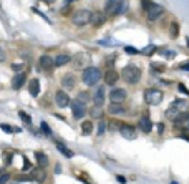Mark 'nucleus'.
Returning <instances> with one entry per match:
<instances>
[{
  "instance_id": "f257e3e1",
  "label": "nucleus",
  "mask_w": 189,
  "mask_h": 184,
  "mask_svg": "<svg viewBox=\"0 0 189 184\" xmlns=\"http://www.w3.org/2000/svg\"><path fill=\"white\" fill-rule=\"evenodd\" d=\"M81 80H83V83L88 85V86H94V85L101 80V71L98 70V68L88 67V68H85V70H83Z\"/></svg>"
},
{
  "instance_id": "f03ea898",
  "label": "nucleus",
  "mask_w": 189,
  "mask_h": 184,
  "mask_svg": "<svg viewBox=\"0 0 189 184\" xmlns=\"http://www.w3.org/2000/svg\"><path fill=\"white\" fill-rule=\"evenodd\" d=\"M121 76L125 78V81L134 85V83L139 81V78H141V70H139L136 65H126L121 71Z\"/></svg>"
},
{
  "instance_id": "7ed1b4c3",
  "label": "nucleus",
  "mask_w": 189,
  "mask_h": 184,
  "mask_svg": "<svg viewBox=\"0 0 189 184\" xmlns=\"http://www.w3.org/2000/svg\"><path fill=\"white\" fill-rule=\"evenodd\" d=\"M70 61H71L75 70H85V68H88L90 63H91V56H90L88 53H76V55L73 56V60H70Z\"/></svg>"
},
{
  "instance_id": "20e7f679",
  "label": "nucleus",
  "mask_w": 189,
  "mask_h": 184,
  "mask_svg": "<svg viewBox=\"0 0 189 184\" xmlns=\"http://www.w3.org/2000/svg\"><path fill=\"white\" fill-rule=\"evenodd\" d=\"M90 18H91V12L86 10V9L76 10L75 13L71 15V22L75 23L76 27H83L86 23H90Z\"/></svg>"
},
{
  "instance_id": "39448f33",
  "label": "nucleus",
  "mask_w": 189,
  "mask_h": 184,
  "mask_svg": "<svg viewBox=\"0 0 189 184\" xmlns=\"http://www.w3.org/2000/svg\"><path fill=\"white\" fill-rule=\"evenodd\" d=\"M145 101L151 106L159 105L163 101V91H159V90H156V88H148L145 91Z\"/></svg>"
},
{
  "instance_id": "423d86ee",
  "label": "nucleus",
  "mask_w": 189,
  "mask_h": 184,
  "mask_svg": "<svg viewBox=\"0 0 189 184\" xmlns=\"http://www.w3.org/2000/svg\"><path fill=\"white\" fill-rule=\"evenodd\" d=\"M125 0H108L105 5V13L106 15H111V17H114V15H120L121 13V5Z\"/></svg>"
},
{
  "instance_id": "0eeeda50",
  "label": "nucleus",
  "mask_w": 189,
  "mask_h": 184,
  "mask_svg": "<svg viewBox=\"0 0 189 184\" xmlns=\"http://www.w3.org/2000/svg\"><path fill=\"white\" fill-rule=\"evenodd\" d=\"M163 13H164V9L161 5H158V3L151 2L149 5L146 7V15H148V18H149V20H158Z\"/></svg>"
},
{
  "instance_id": "6e6552de",
  "label": "nucleus",
  "mask_w": 189,
  "mask_h": 184,
  "mask_svg": "<svg viewBox=\"0 0 189 184\" xmlns=\"http://www.w3.org/2000/svg\"><path fill=\"white\" fill-rule=\"evenodd\" d=\"M174 126L179 129H189V113L187 111H179V114L174 118Z\"/></svg>"
},
{
  "instance_id": "1a4fd4ad",
  "label": "nucleus",
  "mask_w": 189,
  "mask_h": 184,
  "mask_svg": "<svg viewBox=\"0 0 189 184\" xmlns=\"http://www.w3.org/2000/svg\"><path fill=\"white\" fill-rule=\"evenodd\" d=\"M126 90L123 88H114L111 90V93H110V100H111V103H123V101L126 100Z\"/></svg>"
},
{
  "instance_id": "9d476101",
  "label": "nucleus",
  "mask_w": 189,
  "mask_h": 184,
  "mask_svg": "<svg viewBox=\"0 0 189 184\" xmlns=\"http://www.w3.org/2000/svg\"><path fill=\"white\" fill-rule=\"evenodd\" d=\"M120 133L123 138H126V140H136V129L133 128V126L129 125H120Z\"/></svg>"
},
{
  "instance_id": "9b49d317",
  "label": "nucleus",
  "mask_w": 189,
  "mask_h": 184,
  "mask_svg": "<svg viewBox=\"0 0 189 184\" xmlns=\"http://www.w3.org/2000/svg\"><path fill=\"white\" fill-rule=\"evenodd\" d=\"M71 113H73L75 118H83L85 113H86V105H83V103H80V101L75 100L71 103Z\"/></svg>"
},
{
  "instance_id": "f8f14e48",
  "label": "nucleus",
  "mask_w": 189,
  "mask_h": 184,
  "mask_svg": "<svg viewBox=\"0 0 189 184\" xmlns=\"http://www.w3.org/2000/svg\"><path fill=\"white\" fill-rule=\"evenodd\" d=\"M30 179H33V181H37V182H43L45 179H47V173H45V169L42 166L33 167L32 173H30Z\"/></svg>"
},
{
  "instance_id": "ddd939ff",
  "label": "nucleus",
  "mask_w": 189,
  "mask_h": 184,
  "mask_svg": "<svg viewBox=\"0 0 189 184\" xmlns=\"http://www.w3.org/2000/svg\"><path fill=\"white\" fill-rule=\"evenodd\" d=\"M53 67H55V63H53V58L50 55H42L40 56V68L45 71H52Z\"/></svg>"
},
{
  "instance_id": "4468645a",
  "label": "nucleus",
  "mask_w": 189,
  "mask_h": 184,
  "mask_svg": "<svg viewBox=\"0 0 189 184\" xmlns=\"http://www.w3.org/2000/svg\"><path fill=\"white\" fill-rule=\"evenodd\" d=\"M55 103L60 106V108H67L70 105V96L67 95L65 91H56L55 95Z\"/></svg>"
},
{
  "instance_id": "2eb2a0df",
  "label": "nucleus",
  "mask_w": 189,
  "mask_h": 184,
  "mask_svg": "<svg viewBox=\"0 0 189 184\" xmlns=\"http://www.w3.org/2000/svg\"><path fill=\"white\" fill-rule=\"evenodd\" d=\"M138 125H139V129H141L143 133H151V129H153V121H151L148 116H141V118H139Z\"/></svg>"
},
{
  "instance_id": "dca6fc26",
  "label": "nucleus",
  "mask_w": 189,
  "mask_h": 184,
  "mask_svg": "<svg viewBox=\"0 0 189 184\" xmlns=\"http://www.w3.org/2000/svg\"><path fill=\"white\" fill-rule=\"evenodd\" d=\"M61 85H63V88H67V90L75 88L76 80H75V76H73V73H67V75L61 78Z\"/></svg>"
},
{
  "instance_id": "f3484780",
  "label": "nucleus",
  "mask_w": 189,
  "mask_h": 184,
  "mask_svg": "<svg viewBox=\"0 0 189 184\" xmlns=\"http://www.w3.org/2000/svg\"><path fill=\"white\" fill-rule=\"evenodd\" d=\"M106 20V15L103 13V12H96V13H91V18H90V22L93 23V27H100L103 25Z\"/></svg>"
},
{
  "instance_id": "a211bd4d",
  "label": "nucleus",
  "mask_w": 189,
  "mask_h": 184,
  "mask_svg": "<svg viewBox=\"0 0 189 184\" xmlns=\"http://www.w3.org/2000/svg\"><path fill=\"white\" fill-rule=\"evenodd\" d=\"M118 78H120V75H118L113 68H110V70L105 73V83L106 85H114L118 81Z\"/></svg>"
},
{
  "instance_id": "6ab92c4d",
  "label": "nucleus",
  "mask_w": 189,
  "mask_h": 184,
  "mask_svg": "<svg viewBox=\"0 0 189 184\" xmlns=\"http://www.w3.org/2000/svg\"><path fill=\"white\" fill-rule=\"evenodd\" d=\"M27 80V75L25 73H18L17 76H14V80H12V86H14V90H18L23 86V83H25Z\"/></svg>"
},
{
  "instance_id": "aec40b11",
  "label": "nucleus",
  "mask_w": 189,
  "mask_h": 184,
  "mask_svg": "<svg viewBox=\"0 0 189 184\" xmlns=\"http://www.w3.org/2000/svg\"><path fill=\"white\" fill-rule=\"evenodd\" d=\"M28 91H30L32 96H38L40 95V81L37 78L30 80V83H28Z\"/></svg>"
},
{
  "instance_id": "412c9836",
  "label": "nucleus",
  "mask_w": 189,
  "mask_h": 184,
  "mask_svg": "<svg viewBox=\"0 0 189 184\" xmlns=\"http://www.w3.org/2000/svg\"><path fill=\"white\" fill-rule=\"evenodd\" d=\"M70 55H67V53H60V55H56V58L53 60V63H55V67H63V65L70 63Z\"/></svg>"
},
{
  "instance_id": "4be33fe9",
  "label": "nucleus",
  "mask_w": 189,
  "mask_h": 184,
  "mask_svg": "<svg viewBox=\"0 0 189 184\" xmlns=\"http://www.w3.org/2000/svg\"><path fill=\"white\" fill-rule=\"evenodd\" d=\"M93 101H94V105H98V106L103 105V101H105V90L101 88V86L98 88L96 93L93 95Z\"/></svg>"
},
{
  "instance_id": "5701e85b",
  "label": "nucleus",
  "mask_w": 189,
  "mask_h": 184,
  "mask_svg": "<svg viewBox=\"0 0 189 184\" xmlns=\"http://www.w3.org/2000/svg\"><path fill=\"white\" fill-rule=\"evenodd\" d=\"M35 158H37V163H38V166H48V158H47V154L42 153V151H37L35 153Z\"/></svg>"
},
{
  "instance_id": "b1692460",
  "label": "nucleus",
  "mask_w": 189,
  "mask_h": 184,
  "mask_svg": "<svg viewBox=\"0 0 189 184\" xmlns=\"http://www.w3.org/2000/svg\"><path fill=\"white\" fill-rule=\"evenodd\" d=\"M108 111L111 114H123L125 113V108L121 106V103H111L110 108H108Z\"/></svg>"
},
{
  "instance_id": "393cba45",
  "label": "nucleus",
  "mask_w": 189,
  "mask_h": 184,
  "mask_svg": "<svg viewBox=\"0 0 189 184\" xmlns=\"http://www.w3.org/2000/svg\"><path fill=\"white\" fill-rule=\"evenodd\" d=\"M56 149H58L60 153L63 154V156H67V158H73V153H71V151H70V149L67 148V146L63 144V143H60V141L56 143Z\"/></svg>"
},
{
  "instance_id": "a878e982",
  "label": "nucleus",
  "mask_w": 189,
  "mask_h": 184,
  "mask_svg": "<svg viewBox=\"0 0 189 184\" xmlns=\"http://www.w3.org/2000/svg\"><path fill=\"white\" fill-rule=\"evenodd\" d=\"M178 114H179V109L176 108V106H172V105H171V106H169V109H168V111H166V118H168V120H171V121H172L176 116H178Z\"/></svg>"
},
{
  "instance_id": "bb28decb",
  "label": "nucleus",
  "mask_w": 189,
  "mask_h": 184,
  "mask_svg": "<svg viewBox=\"0 0 189 184\" xmlns=\"http://www.w3.org/2000/svg\"><path fill=\"white\" fill-rule=\"evenodd\" d=\"M76 101H80V103L86 105V103L90 101V93H88V91H80V93H78V96H76Z\"/></svg>"
},
{
  "instance_id": "cd10ccee",
  "label": "nucleus",
  "mask_w": 189,
  "mask_h": 184,
  "mask_svg": "<svg viewBox=\"0 0 189 184\" xmlns=\"http://www.w3.org/2000/svg\"><path fill=\"white\" fill-rule=\"evenodd\" d=\"M169 33H171V38H178L179 36V25L176 22H172L171 23V27H169Z\"/></svg>"
},
{
  "instance_id": "c85d7f7f",
  "label": "nucleus",
  "mask_w": 189,
  "mask_h": 184,
  "mask_svg": "<svg viewBox=\"0 0 189 184\" xmlns=\"http://www.w3.org/2000/svg\"><path fill=\"white\" fill-rule=\"evenodd\" d=\"M81 131H83V134H90L93 131V125L91 121H83L81 123Z\"/></svg>"
},
{
  "instance_id": "c756f323",
  "label": "nucleus",
  "mask_w": 189,
  "mask_h": 184,
  "mask_svg": "<svg viewBox=\"0 0 189 184\" xmlns=\"http://www.w3.org/2000/svg\"><path fill=\"white\" fill-rule=\"evenodd\" d=\"M90 113H91L93 118H103V109H101V106H98V105H94Z\"/></svg>"
},
{
  "instance_id": "7c9ffc66",
  "label": "nucleus",
  "mask_w": 189,
  "mask_h": 184,
  "mask_svg": "<svg viewBox=\"0 0 189 184\" xmlns=\"http://www.w3.org/2000/svg\"><path fill=\"white\" fill-rule=\"evenodd\" d=\"M172 106H176L178 109H187L189 108V103L186 100H176L174 103H172Z\"/></svg>"
},
{
  "instance_id": "2f4dec72",
  "label": "nucleus",
  "mask_w": 189,
  "mask_h": 184,
  "mask_svg": "<svg viewBox=\"0 0 189 184\" xmlns=\"http://www.w3.org/2000/svg\"><path fill=\"white\" fill-rule=\"evenodd\" d=\"M106 131V121L103 118H100V123H98V136H103Z\"/></svg>"
},
{
  "instance_id": "473e14b6",
  "label": "nucleus",
  "mask_w": 189,
  "mask_h": 184,
  "mask_svg": "<svg viewBox=\"0 0 189 184\" xmlns=\"http://www.w3.org/2000/svg\"><path fill=\"white\" fill-rule=\"evenodd\" d=\"M154 52H156V47H154V45H148V47H145V48L141 50L143 55H153Z\"/></svg>"
},
{
  "instance_id": "72a5a7b5",
  "label": "nucleus",
  "mask_w": 189,
  "mask_h": 184,
  "mask_svg": "<svg viewBox=\"0 0 189 184\" xmlns=\"http://www.w3.org/2000/svg\"><path fill=\"white\" fill-rule=\"evenodd\" d=\"M40 129H42V131H43L45 134H47V136H52V129H50V126H48L45 121L40 123Z\"/></svg>"
},
{
  "instance_id": "f704fd0d",
  "label": "nucleus",
  "mask_w": 189,
  "mask_h": 184,
  "mask_svg": "<svg viewBox=\"0 0 189 184\" xmlns=\"http://www.w3.org/2000/svg\"><path fill=\"white\" fill-rule=\"evenodd\" d=\"M161 55L164 56V58H168V60H172V58L176 56V53L172 52V50H163V52H161Z\"/></svg>"
},
{
  "instance_id": "c9c22d12",
  "label": "nucleus",
  "mask_w": 189,
  "mask_h": 184,
  "mask_svg": "<svg viewBox=\"0 0 189 184\" xmlns=\"http://www.w3.org/2000/svg\"><path fill=\"white\" fill-rule=\"evenodd\" d=\"M164 65H161V63H151V71H163L164 70Z\"/></svg>"
},
{
  "instance_id": "e433bc0d",
  "label": "nucleus",
  "mask_w": 189,
  "mask_h": 184,
  "mask_svg": "<svg viewBox=\"0 0 189 184\" xmlns=\"http://www.w3.org/2000/svg\"><path fill=\"white\" fill-rule=\"evenodd\" d=\"M18 116L22 118V120L25 121L27 125H30V123H32V118H30V114H27L25 111H20V113H18Z\"/></svg>"
},
{
  "instance_id": "4c0bfd02",
  "label": "nucleus",
  "mask_w": 189,
  "mask_h": 184,
  "mask_svg": "<svg viewBox=\"0 0 189 184\" xmlns=\"http://www.w3.org/2000/svg\"><path fill=\"white\" fill-rule=\"evenodd\" d=\"M0 129H3L5 133H14V128L9 126V125H5V123H2V125H0Z\"/></svg>"
},
{
  "instance_id": "58836bf2",
  "label": "nucleus",
  "mask_w": 189,
  "mask_h": 184,
  "mask_svg": "<svg viewBox=\"0 0 189 184\" xmlns=\"http://www.w3.org/2000/svg\"><path fill=\"white\" fill-rule=\"evenodd\" d=\"M9 178H10L9 174H2V176H0V184H7V181H9Z\"/></svg>"
},
{
  "instance_id": "ea45409f",
  "label": "nucleus",
  "mask_w": 189,
  "mask_h": 184,
  "mask_svg": "<svg viewBox=\"0 0 189 184\" xmlns=\"http://www.w3.org/2000/svg\"><path fill=\"white\" fill-rule=\"evenodd\" d=\"M114 60H116V55H111V56H108V58H106V65H111V63H114Z\"/></svg>"
},
{
  "instance_id": "a19ab883",
  "label": "nucleus",
  "mask_w": 189,
  "mask_h": 184,
  "mask_svg": "<svg viewBox=\"0 0 189 184\" xmlns=\"http://www.w3.org/2000/svg\"><path fill=\"white\" fill-rule=\"evenodd\" d=\"M7 55H5V50H3V47H0V61H5Z\"/></svg>"
},
{
  "instance_id": "79ce46f5",
  "label": "nucleus",
  "mask_w": 189,
  "mask_h": 184,
  "mask_svg": "<svg viewBox=\"0 0 189 184\" xmlns=\"http://www.w3.org/2000/svg\"><path fill=\"white\" fill-rule=\"evenodd\" d=\"M22 68H23V65H18V63H15V65H12V70H14V71H20V70H22Z\"/></svg>"
},
{
  "instance_id": "37998d69",
  "label": "nucleus",
  "mask_w": 189,
  "mask_h": 184,
  "mask_svg": "<svg viewBox=\"0 0 189 184\" xmlns=\"http://www.w3.org/2000/svg\"><path fill=\"white\" fill-rule=\"evenodd\" d=\"M32 164H30V161H28L27 158H23V169H30Z\"/></svg>"
},
{
  "instance_id": "c03bdc74",
  "label": "nucleus",
  "mask_w": 189,
  "mask_h": 184,
  "mask_svg": "<svg viewBox=\"0 0 189 184\" xmlns=\"http://www.w3.org/2000/svg\"><path fill=\"white\" fill-rule=\"evenodd\" d=\"M125 50H126V53H138V50L133 47H125Z\"/></svg>"
},
{
  "instance_id": "a18cd8bd",
  "label": "nucleus",
  "mask_w": 189,
  "mask_h": 184,
  "mask_svg": "<svg viewBox=\"0 0 189 184\" xmlns=\"http://www.w3.org/2000/svg\"><path fill=\"white\" fill-rule=\"evenodd\" d=\"M116 128H120V125H118L116 121H111V123H110V129H116Z\"/></svg>"
},
{
  "instance_id": "49530a36",
  "label": "nucleus",
  "mask_w": 189,
  "mask_h": 184,
  "mask_svg": "<svg viewBox=\"0 0 189 184\" xmlns=\"http://www.w3.org/2000/svg\"><path fill=\"white\" fill-rule=\"evenodd\" d=\"M178 68H181V70H186V71H189V63H183V65H179Z\"/></svg>"
},
{
  "instance_id": "de8ad7c7",
  "label": "nucleus",
  "mask_w": 189,
  "mask_h": 184,
  "mask_svg": "<svg viewBox=\"0 0 189 184\" xmlns=\"http://www.w3.org/2000/svg\"><path fill=\"white\" fill-rule=\"evenodd\" d=\"M158 133H159V134L164 133V125H163V123H159V125H158Z\"/></svg>"
},
{
  "instance_id": "09e8293b",
  "label": "nucleus",
  "mask_w": 189,
  "mask_h": 184,
  "mask_svg": "<svg viewBox=\"0 0 189 184\" xmlns=\"http://www.w3.org/2000/svg\"><path fill=\"white\" fill-rule=\"evenodd\" d=\"M179 91H183V93H186V95H189V91L186 90V86H184V85H179Z\"/></svg>"
},
{
  "instance_id": "8fccbe9b",
  "label": "nucleus",
  "mask_w": 189,
  "mask_h": 184,
  "mask_svg": "<svg viewBox=\"0 0 189 184\" xmlns=\"http://www.w3.org/2000/svg\"><path fill=\"white\" fill-rule=\"evenodd\" d=\"M116 179H118V182H121V184H125V182H126V178H123V176H118Z\"/></svg>"
},
{
  "instance_id": "3c124183",
  "label": "nucleus",
  "mask_w": 189,
  "mask_h": 184,
  "mask_svg": "<svg viewBox=\"0 0 189 184\" xmlns=\"http://www.w3.org/2000/svg\"><path fill=\"white\" fill-rule=\"evenodd\" d=\"M151 3V0H143V7H145V10H146V7Z\"/></svg>"
},
{
  "instance_id": "603ef678",
  "label": "nucleus",
  "mask_w": 189,
  "mask_h": 184,
  "mask_svg": "<svg viewBox=\"0 0 189 184\" xmlns=\"http://www.w3.org/2000/svg\"><path fill=\"white\" fill-rule=\"evenodd\" d=\"M43 2H47V3H53L55 0H43Z\"/></svg>"
},
{
  "instance_id": "864d4df0",
  "label": "nucleus",
  "mask_w": 189,
  "mask_h": 184,
  "mask_svg": "<svg viewBox=\"0 0 189 184\" xmlns=\"http://www.w3.org/2000/svg\"><path fill=\"white\" fill-rule=\"evenodd\" d=\"M183 138H184L186 141H189V136H186V134H183Z\"/></svg>"
},
{
  "instance_id": "5fc2aeb1",
  "label": "nucleus",
  "mask_w": 189,
  "mask_h": 184,
  "mask_svg": "<svg viewBox=\"0 0 189 184\" xmlns=\"http://www.w3.org/2000/svg\"><path fill=\"white\" fill-rule=\"evenodd\" d=\"M187 47H189V36H187Z\"/></svg>"
},
{
  "instance_id": "6e6d98bb",
  "label": "nucleus",
  "mask_w": 189,
  "mask_h": 184,
  "mask_svg": "<svg viewBox=\"0 0 189 184\" xmlns=\"http://www.w3.org/2000/svg\"><path fill=\"white\" fill-rule=\"evenodd\" d=\"M171 184H178V182H174V181H172V182H171Z\"/></svg>"
}]
</instances>
